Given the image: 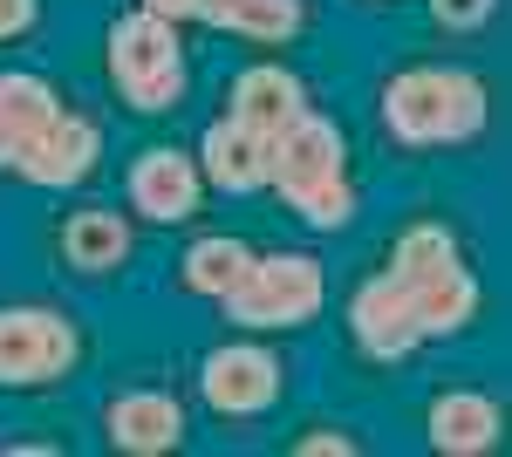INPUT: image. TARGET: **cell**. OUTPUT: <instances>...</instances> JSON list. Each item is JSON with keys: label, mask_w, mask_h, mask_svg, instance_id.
I'll return each instance as SVG.
<instances>
[{"label": "cell", "mask_w": 512, "mask_h": 457, "mask_svg": "<svg viewBox=\"0 0 512 457\" xmlns=\"http://www.w3.org/2000/svg\"><path fill=\"white\" fill-rule=\"evenodd\" d=\"M383 123L396 144H465L485 130V82L465 69H403L383 89Z\"/></svg>", "instance_id": "1"}, {"label": "cell", "mask_w": 512, "mask_h": 457, "mask_svg": "<svg viewBox=\"0 0 512 457\" xmlns=\"http://www.w3.org/2000/svg\"><path fill=\"white\" fill-rule=\"evenodd\" d=\"M110 82H117V96L130 110H171L185 96V55H178L171 21L130 7L110 28Z\"/></svg>", "instance_id": "2"}, {"label": "cell", "mask_w": 512, "mask_h": 457, "mask_svg": "<svg viewBox=\"0 0 512 457\" xmlns=\"http://www.w3.org/2000/svg\"><path fill=\"white\" fill-rule=\"evenodd\" d=\"M321 294H328V287H321L315 260L274 253V260H253L219 301H226V314H233L239 328H301V321L321 314Z\"/></svg>", "instance_id": "3"}, {"label": "cell", "mask_w": 512, "mask_h": 457, "mask_svg": "<svg viewBox=\"0 0 512 457\" xmlns=\"http://www.w3.org/2000/svg\"><path fill=\"white\" fill-rule=\"evenodd\" d=\"M76 362V328L55 307H0V382H55Z\"/></svg>", "instance_id": "4"}, {"label": "cell", "mask_w": 512, "mask_h": 457, "mask_svg": "<svg viewBox=\"0 0 512 457\" xmlns=\"http://www.w3.org/2000/svg\"><path fill=\"white\" fill-rule=\"evenodd\" d=\"M321 178H342V130L328 116L301 110L294 123H280L274 137H267V185H280V198L294 205Z\"/></svg>", "instance_id": "5"}, {"label": "cell", "mask_w": 512, "mask_h": 457, "mask_svg": "<svg viewBox=\"0 0 512 457\" xmlns=\"http://www.w3.org/2000/svg\"><path fill=\"white\" fill-rule=\"evenodd\" d=\"M198 389L219 417H260L267 403L280 396V362L267 348L239 342V348H212L205 369H198Z\"/></svg>", "instance_id": "6"}, {"label": "cell", "mask_w": 512, "mask_h": 457, "mask_svg": "<svg viewBox=\"0 0 512 457\" xmlns=\"http://www.w3.org/2000/svg\"><path fill=\"white\" fill-rule=\"evenodd\" d=\"M96 151H103V137H96V123H82V116L55 110L48 123H41L35 137L21 144V157H14V171L28 178V185H76V178H89L96 171Z\"/></svg>", "instance_id": "7"}, {"label": "cell", "mask_w": 512, "mask_h": 457, "mask_svg": "<svg viewBox=\"0 0 512 457\" xmlns=\"http://www.w3.org/2000/svg\"><path fill=\"white\" fill-rule=\"evenodd\" d=\"M349 321H355V342L369 348V355H383V362H396V355H410V348L424 342V328L410 314V280L396 267H383L369 287H355Z\"/></svg>", "instance_id": "8"}, {"label": "cell", "mask_w": 512, "mask_h": 457, "mask_svg": "<svg viewBox=\"0 0 512 457\" xmlns=\"http://www.w3.org/2000/svg\"><path fill=\"white\" fill-rule=\"evenodd\" d=\"M130 205H137L144 219H158V226L192 219V205H198V164L185 151H144L137 164H130Z\"/></svg>", "instance_id": "9"}, {"label": "cell", "mask_w": 512, "mask_h": 457, "mask_svg": "<svg viewBox=\"0 0 512 457\" xmlns=\"http://www.w3.org/2000/svg\"><path fill=\"white\" fill-rule=\"evenodd\" d=\"M198 171L212 178L219 191H233V198H246V191L267 185V137H253L239 116H219L212 130H205V151H198Z\"/></svg>", "instance_id": "10"}, {"label": "cell", "mask_w": 512, "mask_h": 457, "mask_svg": "<svg viewBox=\"0 0 512 457\" xmlns=\"http://www.w3.org/2000/svg\"><path fill=\"white\" fill-rule=\"evenodd\" d=\"M301 110H308V89H301L294 69H280V62H260V69H246L233 82V116L253 137H274L280 123H294Z\"/></svg>", "instance_id": "11"}, {"label": "cell", "mask_w": 512, "mask_h": 457, "mask_svg": "<svg viewBox=\"0 0 512 457\" xmlns=\"http://www.w3.org/2000/svg\"><path fill=\"white\" fill-rule=\"evenodd\" d=\"M110 444L117 451H171V444H185V410L164 389H130L110 403Z\"/></svg>", "instance_id": "12"}, {"label": "cell", "mask_w": 512, "mask_h": 457, "mask_svg": "<svg viewBox=\"0 0 512 457\" xmlns=\"http://www.w3.org/2000/svg\"><path fill=\"white\" fill-rule=\"evenodd\" d=\"M410 314H417L424 335H458V328H472V321H478V280H472V267L451 260V267L410 280Z\"/></svg>", "instance_id": "13"}, {"label": "cell", "mask_w": 512, "mask_h": 457, "mask_svg": "<svg viewBox=\"0 0 512 457\" xmlns=\"http://www.w3.org/2000/svg\"><path fill=\"white\" fill-rule=\"evenodd\" d=\"M431 444L451 457H472V451H492L499 444V410H492V396H478V389H451V396H437L431 403Z\"/></svg>", "instance_id": "14"}, {"label": "cell", "mask_w": 512, "mask_h": 457, "mask_svg": "<svg viewBox=\"0 0 512 457\" xmlns=\"http://www.w3.org/2000/svg\"><path fill=\"white\" fill-rule=\"evenodd\" d=\"M198 21L246 41H294L308 14H301V0H198Z\"/></svg>", "instance_id": "15"}, {"label": "cell", "mask_w": 512, "mask_h": 457, "mask_svg": "<svg viewBox=\"0 0 512 457\" xmlns=\"http://www.w3.org/2000/svg\"><path fill=\"white\" fill-rule=\"evenodd\" d=\"M62 253H69V267L82 273H110L123 267V253H130V226H123L117 212H69V226H62Z\"/></svg>", "instance_id": "16"}, {"label": "cell", "mask_w": 512, "mask_h": 457, "mask_svg": "<svg viewBox=\"0 0 512 457\" xmlns=\"http://www.w3.org/2000/svg\"><path fill=\"white\" fill-rule=\"evenodd\" d=\"M246 267H253V253L239 239H226V232H212V239H198L192 253H185V287L192 294H226Z\"/></svg>", "instance_id": "17"}, {"label": "cell", "mask_w": 512, "mask_h": 457, "mask_svg": "<svg viewBox=\"0 0 512 457\" xmlns=\"http://www.w3.org/2000/svg\"><path fill=\"white\" fill-rule=\"evenodd\" d=\"M55 110H62V103H55V89H48L41 76H28V69H0V116H7L21 137H35Z\"/></svg>", "instance_id": "18"}, {"label": "cell", "mask_w": 512, "mask_h": 457, "mask_svg": "<svg viewBox=\"0 0 512 457\" xmlns=\"http://www.w3.org/2000/svg\"><path fill=\"white\" fill-rule=\"evenodd\" d=\"M458 260V246H451V232L444 226H431V219H417V226L396 239V260L390 267L403 273V280H424V273H437V267H451Z\"/></svg>", "instance_id": "19"}, {"label": "cell", "mask_w": 512, "mask_h": 457, "mask_svg": "<svg viewBox=\"0 0 512 457\" xmlns=\"http://www.w3.org/2000/svg\"><path fill=\"white\" fill-rule=\"evenodd\" d=\"M294 212H301L308 226H321V232L349 226V212H355V185H349V171H342V178H321L315 191H301V198H294Z\"/></svg>", "instance_id": "20"}, {"label": "cell", "mask_w": 512, "mask_h": 457, "mask_svg": "<svg viewBox=\"0 0 512 457\" xmlns=\"http://www.w3.org/2000/svg\"><path fill=\"white\" fill-rule=\"evenodd\" d=\"M492 7H499V0H431V14L444 21V28H458V35L485 28V21H492Z\"/></svg>", "instance_id": "21"}, {"label": "cell", "mask_w": 512, "mask_h": 457, "mask_svg": "<svg viewBox=\"0 0 512 457\" xmlns=\"http://www.w3.org/2000/svg\"><path fill=\"white\" fill-rule=\"evenodd\" d=\"M28 21H35V0H0V41H14Z\"/></svg>", "instance_id": "22"}, {"label": "cell", "mask_w": 512, "mask_h": 457, "mask_svg": "<svg viewBox=\"0 0 512 457\" xmlns=\"http://www.w3.org/2000/svg\"><path fill=\"white\" fill-rule=\"evenodd\" d=\"M144 14H158V21H192L198 14V0H137Z\"/></svg>", "instance_id": "23"}, {"label": "cell", "mask_w": 512, "mask_h": 457, "mask_svg": "<svg viewBox=\"0 0 512 457\" xmlns=\"http://www.w3.org/2000/svg\"><path fill=\"white\" fill-rule=\"evenodd\" d=\"M294 451H321V457H349L355 444H349V437H328V430H315V437H301V444H294Z\"/></svg>", "instance_id": "24"}, {"label": "cell", "mask_w": 512, "mask_h": 457, "mask_svg": "<svg viewBox=\"0 0 512 457\" xmlns=\"http://www.w3.org/2000/svg\"><path fill=\"white\" fill-rule=\"evenodd\" d=\"M21 144H28V137H21V130L0 116V164H14V157H21Z\"/></svg>", "instance_id": "25"}]
</instances>
